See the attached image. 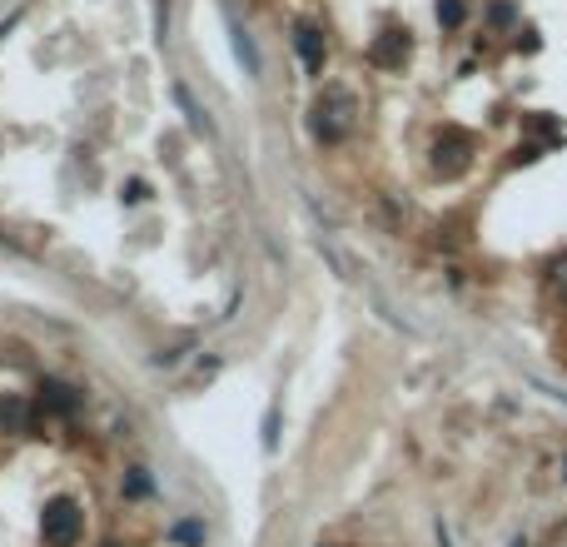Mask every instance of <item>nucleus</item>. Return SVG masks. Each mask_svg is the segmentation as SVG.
<instances>
[{
    "label": "nucleus",
    "mask_w": 567,
    "mask_h": 547,
    "mask_svg": "<svg viewBox=\"0 0 567 547\" xmlns=\"http://www.w3.org/2000/svg\"><path fill=\"white\" fill-rule=\"evenodd\" d=\"M353 115H359V100L349 95V90H339V85H329L319 95V105H314V135H319L323 145H339L343 135L353 129Z\"/></svg>",
    "instance_id": "1"
},
{
    "label": "nucleus",
    "mask_w": 567,
    "mask_h": 547,
    "mask_svg": "<svg viewBox=\"0 0 567 547\" xmlns=\"http://www.w3.org/2000/svg\"><path fill=\"white\" fill-rule=\"evenodd\" d=\"M80 533H85V513H80L75 498H50L40 507V537L45 547H75Z\"/></svg>",
    "instance_id": "2"
},
{
    "label": "nucleus",
    "mask_w": 567,
    "mask_h": 547,
    "mask_svg": "<svg viewBox=\"0 0 567 547\" xmlns=\"http://www.w3.org/2000/svg\"><path fill=\"white\" fill-rule=\"evenodd\" d=\"M473 160V135H463V129H443L439 145H433V170L439 174H463Z\"/></svg>",
    "instance_id": "3"
},
{
    "label": "nucleus",
    "mask_w": 567,
    "mask_h": 547,
    "mask_svg": "<svg viewBox=\"0 0 567 547\" xmlns=\"http://www.w3.org/2000/svg\"><path fill=\"white\" fill-rule=\"evenodd\" d=\"M40 419H45V413H40L35 403H25L21 393H5V398H0V428L15 433V438L35 433V428H40Z\"/></svg>",
    "instance_id": "4"
},
{
    "label": "nucleus",
    "mask_w": 567,
    "mask_h": 547,
    "mask_svg": "<svg viewBox=\"0 0 567 547\" xmlns=\"http://www.w3.org/2000/svg\"><path fill=\"white\" fill-rule=\"evenodd\" d=\"M35 408H40V413H55V419H75L80 393L70 384H60V378H45V384L35 388Z\"/></svg>",
    "instance_id": "5"
},
{
    "label": "nucleus",
    "mask_w": 567,
    "mask_h": 547,
    "mask_svg": "<svg viewBox=\"0 0 567 547\" xmlns=\"http://www.w3.org/2000/svg\"><path fill=\"white\" fill-rule=\"evenodd\" d=\"M403 55H408V35L403 31H384L374 40V50H368V60H374L378 70H394V65H403Z\"/></svg>",
    "instance_id": "6"
},
{
    "label": "nucleus",
    "mask_w": 567,
    "mask_h": 547,
    "mask_svg": "<svg viewBox=\"0 0 567 547\" xmlns=\"http://www.w3.org/2000/svg\"><path fill=\"white\" fill-rule=\"evenodd\" d=\"M294 40H299L304 65H309V70H323V35L314 31V25H299V35H294Z\"/></svg>",
    "instance_id": "7"
},
{
    "label": "nucleus",
    "mask_w": 567,
    "mask_h": 547,
    "mask_svg": "<svg viewBox=\"0 0 567 547\" xmlns=\"http://www.w3.org/2000/svg\"><path fill=\"white\" fill-rule=\"evenodd\" d=\"M235 50H239V60H244L249 75H259V55H254V45H249V35L239 31V25H235Z\"/></svg>",
    "instance_id": "8"
},
{
    "label": "nucleus",
    "mask_w": 567,
    "mask_h": 547,
    "mask_svg": "<svg viewBox=\"0 0 567 547\" xmlns=\"http://www.w3.org/2000/svg\"><path fill=\"white\" fill-rule=\"evenodd\" d=\"M463 15H468V11H463V0H439V21L448 25V31H453V25H463Z\"/></svg>",
    "instance_id": "9"
},
{
    "label": "nucleus",
    "mask_w": 567,
    "mask_h": 547,
    "mask_svg": "<svg viewBox=\"0 0 567 547\" xmlns=\"http://www.w3.org/2000/svg\"><path fill=\"white\" fill-rule=\"evenodd\" d=\"M533 135L543 145H553V140H563V129H557V119H533Z\"/></svg>",
    "instance_id": "10"
},
{
    "label": "nucleus",
    "mask_w": 567,
    "mask_h": 547,
    "mask_svg": "<svg viewBox=\"0 0 567 547\" xmlns=\"http://www.w3.org/2000/svg\"><path fill=\"white\" fill-rule=\"evenodd\" d=\"M553 274H557V289H563V294H567V259H563V264H557V269H553Z\"/></svg>",
    "instance_id": "11"
}]
</instances>
